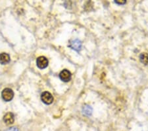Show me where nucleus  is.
Returning <instances> with one entry per match:
<instances>
[{
  "mask_svg": "<svg viewBox=\"0 0 148 131\" xmlns=\"http://www.w3.org/2000/svg\"><path fill=\"white\" fill-rule=\"evenodd\" d=\"M36 64L40 69H44L48 66V60L44 56H40L36 60Z\"/></svg>",
  "mask_w": 148,
  "mask_h": 131,
  "instance_id": "3",
  "label": "nucleus"
},
{
  "mask_svg": "<svg viewBox=\"0 0 148 131\" xmlns=\"http://www.w3.org/2000/svg\"><path fill=\"white\" fill-rule=\"evenodd\" d=\"M1 97L4 101H10L14 97V92L10 88H5L1 93Z\"/></svg>",
  "mask_w": 148,
  "mask_h": 131,
  "instance_id": "1",
  "label": "nucleus"
},
{
  "mask_svg": "<svg viewBox=\"0 0 148 131\" xmlns=\"http://www.w3.org/2000/svg\"><path fill=\"white\" fill-rule=\"evenodd\" d=\"M126 1H115V3L119 5H123L126 3Z\"/></svg>",
  "mask_w": 148,
  "mask_h": 131,
  "instance_id": "10",
  "label": "nucleus"
},
{
  "mask_svg": "<svg viewBox=\"0 0 148 131\" xmlns=\"http://www.w3.org/2000/svg\"><path fill=\"white\" fill-rule=\"evenodd\" d=\"M11 60L10 56L8 54L6 53H1L0 54V64H8Z\"/></svg>",
  "mask_w": 148,
  "mask_h": 131,
  "instance_id": "7",
  "label": "nucleus"
},
{
  "mask_svg": "<svg viewBox=\"0 0 148 131\" xmlns=\"http://www.w3.org/2000/svg\"><path fill=\"white\" fill-rule=\"evenodd\" d=\"M3 121L8 125L13 124L14 121H15V116H14L13 114L11 112L6 113L3 116Z\"/></svg>",
  "mask_w": 148,
  "mask_h": 131,
  "instance_id": "6",
  "label": "nucleus"
},
{
  "mask_svg": "<svg viewBox=\"0 0 148 131\" xmlns=\"http://www.w3.org/2000/svg\"><path fill=\"white\" fill-rule=\"evenodd\" d=\"M59 78L64 82H68L71 80L72 75L71 73L67 70H63L59 73Z\"/></svg>",
  "mask_w": 148,
  "mask_h": 131,
  "instance_id": "5",
  "label": "nucleus"
},
{
  "mask_svg": "<svg viewBox=\"0 0 148 131\" xmlns=\"http://www.w3.org/2000/svg\"><path fill=\"white\" fill-rule=\"evenodd\" d=\"M69 46L76 51H79L82 48V42L78 39H74L69 41Z\"/></svg>",
  "mask_w": 148,
  "mask_h": 131,
  "instance_id": "4",
  "label": "nucleus"
},
{
  "mask_svg": "<svg viewBox=\"0 0 148 131\" xmlns=\"http://www.w3.org/2000/svg\"><path fill=\"white\" fill-rule=\"evenodd\" d=\"M41 99L43 103L46 105H50L53 103V97L49 92L45 91L41 95Z\"/></svg>",
  "mask_w": 148,
  "mask_h": 131,
  "instance_id": "2",
  "label": "nucleus"
},
{
  "mask_svg": "<svg viewBox=\"0 0 148 131\" xmlns=\"http://www.w3.org/2000/svg\"><path fill=\"white\" fill-rule=\"evenodd\" d=\"M5 131H18V128L16 127H11V128H9L8 129H7Z\"/></svg>",
  "mask_w": 148,
  "mask_h": 131,
  "instance_id": "9",
  "label": "nucleus"
},
{
  "mask_svg": "<svg viewBox=\"0 0 148 131\" xmlns=\"http://www.w3.org/2000/svg\"><path fill=\"white\" fill-rule=\"evenodd\" d=\"M140 62L142 64L147 65L148 64V54L147 53H142L140 56Z\"/></svg>",
  "mask_w": 148,
  "mask_h": 131,
  "instance_id": "8",
  "label": "nucleus"
}]
</instances>
